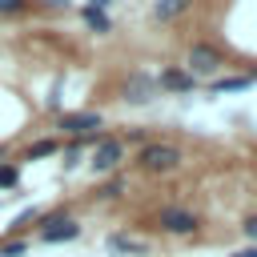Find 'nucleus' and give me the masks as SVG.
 <instances>
[{"label": "nucleus", "mask_w": 257, "mask_h": 257, "mask_svg": "<svg viewBox=\"0 0 257 257\" xmlns=\"http://www.w3.org/2000/svg\"><path fill=\"white\" fill-rule=\"evenodd\" d=\"M137 165H141L145 173H173V169L181 165V149H177V145H165V141L145 145L141 157H137Z\"/></svg>", "instance_id": "1"}, {"label": "nucleus", "mask_w": 257, "mask_h": 257, "mask_svg": "<svg viewBox=\"0 0 257 257\" xmlns=\"http://www.w3.org/2000/svg\"><path fill=\"white\" fill-rule=\"evenodd\" d=\"M221 64H225V56H221L217 44H193V48H189V76H193V80L217 72Z\"/></svg>", "instance_id": "2"}, {"label": "nucleus", "mask_w": 257, "mask_h": 257, "mask_svg": "<svg viewBox=\"0 0 257 257\" xmlns=\"http://www.w3.org/2000/svg\"><path fill=\"white\" fill-rule=\"evenodd\" d=\"M124 161V141H116V137H104V141H96V153H92V173H112L116 165Z\"/></svg>", "instance_id": "3"}, {"label": "nucleus", "mask_w": 257, "mask_h": 257, "mask_svg": "<svg viewBox=\"0 0 257 257\" xmlns=\"http://www.w3.org/2000/svg\"><path fill=\"white\" fill-rule=\"evenodd\" d=\"M44 225H40V241H72L76 233H80V225L76 221H68V217H40Z\"/></svg>", "instance_id": "4"}, {"label": "nucleus", "mask_w": 257, "mask_h": 257, "mask_svg": "<svg viewBox=\"0 0 257 257\" xmlns=\"http://www.w3.org/2000/svg\"><path fill=\"white\" fill-rule=\"evenodd\" d=\"M104 120H100V112H64L60 116V128L68 133V137H88L92 128H100Z\"/></svg>", "instance_id": "5"}, {"label": "nucleus", "mask_w": 257, "mask_h": 257, "mask_svg": "<svg viewBox=\"0 0 257 257\" xmlns=\"http://www.w3.org/2000/svg\"><path fill=\"white\" fill-rule=\"evenodd\" d=\"M161 229L165 233H193L197 229V213H189V209H161Z\"/></svg>", "instance_id": "6"}, {"label": "nucleus", "mask_w": 257, "mask_h": 257, "mask_svg": "<svg viewBox=\"0 0 257 257\" xmlns=\"http://www.w3.org/2000/svg\"><path fill=\"white\" fill-rule=\"evenodd\" d=\"M197 80L189 76V72H181V68H165L161 76H157V88H169V92H189Z\"/></svg>", "instance_id": "7"}, {"label": "nucleus", "mask_w": 257, "mask_h": 257, "mask_svg": "<svg viewBox=\"0 0 257 257\" xmlns=\"http://www.w3.org/2000/svg\"><path fill=\"white\" fill-rule=\"evenodd\" d=\"M153 92H157V80H149V76H133L124 84V100H133V104H145Z\"/></svg>", "instance_id": "8"}, {"label": "nucleus", "mask_w": 257, "mask_h": 257, "mask_svg": "<svg viewBox=\"0 0 257 257\" xmlns=\"http://www.w3.org/2000/svg\"><path fill=\"white\" fill-rule=\"evenodd\" d=\"M189 4H193V0H157V4H153V16H157V20H173V16H181Z\"/></svg>", "instance_id": "9"}, {"label": "nucleus", "mask_w": 257, "mask_h": 257, "mask_svg": "<svg viewBox=\"0 0 257 257\" xmlns=\"http://www.w3.org/2000/svg\"><path fill=\"white\" fill-rule=\"evenodd\" d=\"M108 249H112V253H141L145 245L133 241V237H124V233H112V237H108Z\"/></svg>", "instance_id": "10"}, {"label": "nucleus", "mask_w": 257, "mask_h": 257, "mask_svg": "<svg viewBox=\"0 0 257 257\" xmlns=\"http://www.w3.org/2000/svg\"><path fill=\"white\" fill-rule=\"evenodd\" d=\"M84 24H88V28H96V32H108V28H112V24H108V16H104V8H92V4L84 8Z\"/></svg>", "instance_id": "11"}, {"label": "nucleus", "mask_w": 257, "mask_h": 257, "mask_svg": "<svg viewBox=\"0 0 257 257\" xmlns=\"http://www.w3.org/2000/svg\"><path fill=\"white\" fill-rule=\"evenodd\" d=\"M249 84H253L249 76H229V80H217L213 92H237V88H249Z\"/></svg>", "instance_id": "12"}, {"label": "nucleus", "mask_w": 257, "mask_h": 257, "mask_svg": "<svg viewBox=\"0 0 257 257\" xmlns=\"http://www.w3.org/2000/svg\"><path fill=\"white\" fill-rule=\"evenodd\" d=\"M48 153H56V141H36V145H28V161H36V157H48Z\"/></svg>", "instance_id": "13"}, {"label": "nucleus", "mask_w": 257, "mask_h": 257, "mask_svg": "<svg viewBox=\"0 0 257 257\" xmlns=\"http://www.w3.org/2000/svg\"><path fill=\"white\" fill-rule=\"evenodd\" d=\"M20 181V173H16V165H0V189H12Z\"/></svg>", "instance_id": "14"}, {"label": "nucleus", "mask_w": 257, "mask_h": 257, "mask_svg": "<svg viewBox=\"0 0 257 257\" xmlns=\"http://www.w3.org/2000/svg\"><path fill=\"white\" fill-rule=\"evenodd\" d=\"M28 8V0H0V12L8 16V12H24Z\"/></svg>", "instance_id": "15"}, {"label": "nucleus", "mask_w": 257, "mask_h": 257, "mask_svg": "<svg viewBox=\"0 0 257 257\" xmlns=\"http://www.w3.org/2000/svg\"><path fill=\"white\" fill-rule=\"evenodd\" d=\"M24 253V241H12V245H0V257H20Z\"/></svg>", "instance_id": "16"}, {"label": "nucleus", "mask_w": 257, "mask_h": 257, "mask_svg": "<svg viewBox=\"0 0 257 257\" xmlns=\"http://www.w3.org/2000/svg\"><path fill=\"white\" fill-rule=\"evenodd\" d=\"M76 157H80V145H68V149H64V169H72Z\"/></svg>", "instance_id": "17"}, {"label": "nucleus", "mask_w": 257, "mask_h": 257, "mask_svg": "<svg viewBox=\"0 0 257 257\" xmlns=\"http://www.w3.org/2000/svg\"><path fill=\"white\" fill-rule=\"evenodd\" d=\"M120 189H124V185H120V181H108V185H104V189H100V197H108V201H112V197H120Z\"/></svg>", "instance_id": "18"}, {"label": "nucleus", "mask_w": 257, "mask_h": 257, "mask_svg": "<svg viewBox=\"0 0 257 257\" xmlns=\"http://www.w3.org/2000/svg\"><path fill=\"white\" fill-rule=\"evenodd\" d=\"M32 221H40V213H36V209H28V213H20V217H16V229H24V225H32Z\"/></svg>", "instance_id": "19"}, {"label": "nucleus", "mask_w": 257, "mask_h": 257, "mask_svg": "<svg viewBox=\"0 0 257 257\" xmlns=\"http://www.w3.org/2000/svg\"><path fill=\"white\" fill-rule=\"evenodd\" d=\"M241 229H245V237H257V217H249V221H245Z\"/></svg>", "instance_id": "20"}, {"label": "nucleus", "mask_w": 257, "mask_h": 257, "mask_svg": "<svg viewBox=\"0 0 257 257\" xmlns=\"http://www.w3.org/2000/svg\"><path fill=\"white\" fill-rule=\"evenodd\" d=\"M237 257H257V249H245V253H237Z\"/></svg>", "instance_id": "21"}, {"label": "nucleus", "mask_w": 257, "mask_h": 257, "mask_svg": "<svg viewBox=\"0 0 257 257\" xmlns=\"http://www.w3.org/2000/svg\"><path fill=\"white\" fill-rule=\"evenodd\" d=\"M104 4H108V0H92V8H104Z\"/></svg>", "instance_id": "22"}]
</instances>
